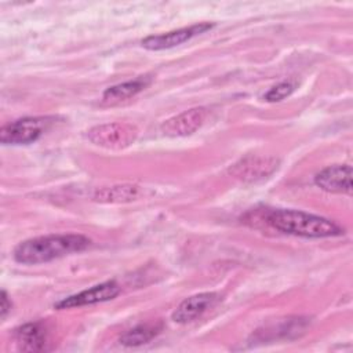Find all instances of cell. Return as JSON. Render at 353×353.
<instances>
[{
    "mask_svg": "<svg viewBox=\"0 0 353 353\" xmlns=\"http://www.w3.org/2000/svg\"><path fill=\"white\" fill-rule=\"evenodd\" d=\"M10 310H11V301L7 295V292L3 290L1 291V298H0V317L4 319Z\"/></svg>",
    "mask_w": 353,
    "mask_h": 353,
    "instance_id": "cell-16",
    "label": "cell"
},
{
    "mask_svg": "<svg viewBox=\"0 0 353 353\" xmlns=\"http://www.w3.org/2000/svg\"><path fill=\"white\" fill-rule=\"evenodd\" d=\"M163 328H164V325L161 321L139 324V325L125 331L120 336V343L125 345V346H139V345L148 343L153 338H156L163 331Z\"/></svg>",
    "mask_w": 353,
    "mask_h": 353,
    "instance_id": "cell-13",
    "label": "cell"
},
{
    "mask_svg": "<svg viewBox=\"0 0 353 353\" xmlns=\"http://www.w3.org/2000/svg\"><path fill=\"white\" fill-rule=\"evenodd\" d=\"M221 301L222 295L219 292H200L192 295L182 301L179 306L174 310L172 320L179 324L190 323L204 314L208 309L214 307Z\"/></svg>",
    "mask_w": 353,
    "mask_h": 353,
    "instance_id": "cell-9",
    "label": "cell"
},
{
    "mask_svg": "<svg viewBox=\"0 0 353 353\" xmlns=\"http://www.w3.org/2000/svg\"><path fill=\"white\" fill-rule=\"evenodd\" d=\"M296 88V83L294 80H284L273 85L266 94H265V101L268 102H280L284 98L290 97Z\"/></svg>",
    "mask_w": 353,
    "mask_h": 353,
    "instance_id": "cell-15",
    "label": "cell"
},
{
    "mask_svg": "<svg viewBox=\"0 0 353 353\" xmlns=\"http://www.w3.org/2000/svg\"><path fill=\"white\" fill-rule=\"evenodd\" d=\"M212 28H214V23L200 22V23L185 26V28L171 30V32H167V33L148 36L141 41V44H142L143 48L152 50V51L167 50V48H172L175 46H179L182 43L190 40L192 37H194L197 34L205 33L207 30H210Z\"/></svg>",
    "mask_w": 353,
    "mask_h": 353,
    "instance_id": "cell-6",
    "label": "cell"
},
{
    "mask_svg": "<svg viewBox=\"0 0 353 353\" xmlns=\"http://www.w3.org/2000/svg\"><path fill=\"white\" fill-rule=\"evenodd\" d=\"M18 347L23 352H40L46 350L48 343V332L43 323H28L18 327L14 332Z\"/></svg>",
    "mask_w": 353,
    "mask_h": 353,
    "instance_id": "cell-11",
    "label": "cell"
},
{
    "mask_svg": "<svg viewBox=\"0 0 353 353\" xmlns=\"http://www.w3.org/2000/svg\"><path fill=\"white\" fill-rule=\"evenodd\" d=\"M139 189L135 185H114L98 189L94 193V200L99 203H110V204H119V203H128L138 197Z\"/></svg>",
    "mask_w": 353,
    "mask_h": 353,
    "instance_id": "cell-14",
    "label": "cell"
},
{
    "mask_svg": "<svg viewBox=\"0 0 353 353\" xmlns=\"http://www.w3.org/2000/svg\"><path fill=\"white\" fill-rule=\"evenodd\" d=\"M137 137V127L128 123H105L94 125L87 131V138L91 143L113 150L128 148L135 142Z\"/></svg>",
    "mask_w": 353,
    "mask_h": 353,
    "instance_id": "cell-3",
    "label": "cell"
},
{
    "mask_svg": "<svg viewBox=\"0 0 353 353\" xmlns=\"http://www.w3.org/2000/svg\"><path fill=\"white\" fill-rule=\"evenodd\" d=\"M120 294V285L110 280L101 284H97L91 288H87L84 291H80L74 295H70L68 298H63L58 303H55L57 309H72V307H80L87 305H95L99 302H106L113 298H116Z\"/></svg>",
    "mask_w": 353,
    "mask_h": 353,
    "instance_id": "cell-8",
    "label": "cell"
},
{
    "mask_svg": "<svg viewBox=\"0 0 353 353\" xmlns=\"http://www.w3.org/2000/svg\"><path fill=\"white\" fill-rule=\"evenodd\" d=\"M90 239L83 234H48L19 243L14 250V259L22 265L46 263L65 255L80 252L90 245Z\"/></svg>",
    "mask_w": 353,
    "mask_h": 353,
    "instance_id": "cell-1",
    "label": "cell"
},
{
    "mask_svg": "<svg viewBox=\"0 0 353 353\" xmlns=\"http://www.w3.org/2000/svg\"><path fill=\"white\" fill-rule=\"evenodd\" d=\"M52 117H23L8 123L0 130L3 145H28L37 141L52 124Z\"/></svg>",
    "mask_w": 353,
    "mask_h": 353,
    "instance_id": "cell-4",
    "label": "cell"
},
{
    "mask_svg": "<svg viewBox=\"0 0 353 353\" xmlns=\"http://www.w3.org/2000/svg\"><path fill=\"white\" fill-rule=\"evenodd\" d=\"M314 183L328 192L338 194L352 193V167L349 164H334L323 168L314 176Z\"/></svg>",
    "mask_w": 353,
    "mask_h": 353,
    "instance_id": "cell-10",
    "label": "cell"
},
{
    "mask_svg": "<svg viewBox=\"0 0 353 353\" xmlns=\"http://www.w3.org/2000/svg\"><path fill=\"white\" fill-rule=\"evenodd\" d=\"M150 83L149 76H139L134 80H128L116 85H112L105 90L102 95V101L106 105H116L123 101H127L137 94H139L142 90H145Z\"/></svg>",
    "mask_w": 353,
    "mask_h": 353,
    "instance_id": "cell-12",
    "label": "cell"
},
{
    "mask_svg": "<svg viewBox=\"0 0 353 353\" xmlns=\"http://www.w3.org/2000/svg\"><path fill=\"white\" fill-rule=\"evenodd\" d=\"M279 159L273 156H247L229 168V174L243 182H256L268 178L279 168Z\"/></svg>",
    "mask_w": 353,
    "mask_h": 353,
    "instance_id": "cell-5",
    "label": "cell"
},
{
    "mask_svg": "<svg viewBox=\"0 0 353 353\" xmlns=\"http://www.w3.org/2000/svg\"><path fill=\"white\" fill-rule=\"evenodd\" d=\"M265 222L281 233L310 239L335 237L345 233L343 228L334 221L299 210H270L265 215Z\"/></svg>",
    "mask_w": 353,
    "mask_h": 353,
    "instance_id": "cell-2",
    "label": "cell"
},
{
    "mask_svg": "<svg viewBox=\"0 0 353 353\" xmlns=\"http://www.w3.org/2000/svg\"><path fill=\"white\" fill-rule=\"evenodd\" d=\"M207 117L208 110L205 108H192L164 120L160 130L167 137H188L201 128Z\"/></svg>",
    "mask_w": 353,
    "mask_h": 353,
    "instance_id": "cell-7",
    "label": "cell"
}]
</instances>
